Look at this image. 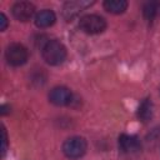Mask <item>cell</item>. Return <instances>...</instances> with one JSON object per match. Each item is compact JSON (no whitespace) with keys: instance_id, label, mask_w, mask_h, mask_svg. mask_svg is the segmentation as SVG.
<instances>
[{"instance_id":"cell-11","label":"cell","mask_w":160,"mask_h":160,"mask_svg":"<svg viewBox=\"0 0 160 160\" xmlns=\"http://www.w3.org/2000/svg\"><path fill=\"white\" fill-rule=\"evenodd\" d=\"M138 116L144 122H148L149 120H151V118H152V104H151L150 99H145L140 104L139 110H138Z\"/></svg>"},{"instance_id":"cell-12","label":"cell","mask_w":160,"mask_h":160,"mask_svg":"<svg viewBox=\"0 0 160 160\" xmlns=\"http://www.w3.org/2000/svg\"><path fill=\"white\" fill-rule=\"evenodd\" d=\"M160 10V2L159 1H148L144 8H142V12H144V16L146 20L151 21L159 12Z\"/></svg>"},{"instance_id":"cell-7","label":"cell","mask_w":160,"mask_h":160,"mask_svg":"<svg viewBox=\"0 0 160 160\" xmlns=\"http://www.w3.org/2000/svg\"><path fill=\"white\" fill-rule=\"evenodd\" d=\"M49 100L55 104V105H59V106H62V105H68L71 102L72 100V94L71 91L65 88V86H55L50 94H49Z\"/></svg>"},{"instance_id":"cell-5","label":"cell","mask_w":160,"mask_h":160,"mask_svg":"<svg viewBox=\"0 0 160 160\" xmlns=\"http://www.w3.org/2000/svg\"><path fill=\"white\" fill-rule=\"evenodd\" d=\"M119 149L125 154H134L141 149V142L136 135L121 134L119 136Z\"/></svg>"},{"instance_id":"cell-13","label":"cell","mask_w":160,"mask_h":160,"mask_svg":"<svg viewBox=\"0 0 160 160\" xmlns=\"http://www.w3.org/2000/svg\"><path fill=\"white\" fill-rule=\"evenodd\" d=\"M6 28H8V18L5 16L4 12H1L0 14V30L4 31Z\"/></svg>"},{"instance_id":"cell-8","label":"cell","mask_w":160,"mask_h":160,"mask_svg":"<svg viewBox=\"0 0 160 160\" xmlns=\"http://www.w3.org/2000/svg\"><path fill=\"white\" fill-rule=\"evenodd\" d=\"M55 20L56 16L54 11L49 9H44L35 15V25L38 28H49L55 22Z\"/></svg>"},{"instance_id":"cell-14","label":"cell","mask_w":160,"mask_h":160,"mask_svg":"<svg viewBox=\"0 0 160 160\" xmlns=\"http://www.w3.org/2000/svg\"><path fill=\"white\" fill-rule=\"evenodd\" d=\"M2 148H1V151H2V155H5V151L8 149V135H6V131L5 129L2 128Z\"/></svg>"},{"instance_id":"cell-2","label":"cell","mask_w":160,"mask_h":160,"mask_svg":"<svg viewBox=\"0 0 160 160\" xmlns=\"http://www.w3.org/2000/svg\"><path fill=\"white\" fill-rule=\"evenodd\" d=\"M88 149L86 140L81 136H72L65 140L62 144V152L69 159H79L81 158Z\"/></svg>"},{"instance_id":"cell-4","label":"cell","mask_w":160,"mask_h":160,"mask_svg":"<svg viewBox=\"0 0 160 160\" xmlns=\"http://www.w3.org/2000/svg\"><path fill=\"white\" fill-rule=\"evenodd\" d=\"M5 58L8 60V62L12 66H20L24 65L28 61L29 58V51L28 49L18 42L10 44L6 50H5Z\"/></svg>"},{"instance_id":"cell-3","label":"cell","mask_w":160,"mask_h":160,"mask_svg":"<svg viewBox=\"0 0 160 160\" xmlns=\"http://www.w3.org/2000/svg\"><path fill=\"white\" fill-rule=\"evenodd\" d=\"M79 26L86 34H91V35L92 34H100V32H102L105 30L106 21L100 15L88 14V15H84L79 20Z\"/></svg>"},{"instance_id":"cell-10","label":"cell","mask_w":160,"mask_h":160,"mask_svg":"<svg viewBox=\"0 0 160 160\" xmlns=\"http://www.w3.org/2000/svg\"><path fill=\"white\" fill-rule=\"evenodd\" d=\"M104 8L111 14H122L128 8V1L125 0H106L104 1Z\"/></svg>"},{"instance_id":"cell-9","label":"cell","mask_w":160,"mask_h":160,"mask_svg":"<svg viewBox=\"0 0 160 160\" xmlns=\"http://www.w3.org/2000/svg\"><path fill=\"white\" fill-rule=\"evenodd\" d=\"M91 4L92 2H86V1H71V2H66L65 6H64V15L69 20L74 15H76L79 11H81L85 6H89Z\"/></svg>"},{"instance_id":"cell-1","label":"cell","mask_w":160,"mask_h":160,"mask_svg":"<svg viewBox=\"0 0 160 160\" xmlns=\"http://www.w3.org/2000/svg\"><path fill=\"white\" fill-rule=\"evenodd\" d=\"M42 59L50 65H59L66 59V48L58 40H49L41 49Z\"/></svg>"},{"instance_id":"cell-6","label":"cell","mask_w":160,"mask_h":160,"mask_svg":"<svg viewBox=\"0 0 160 160\" xmlns=\"http://www.w3.org/2000/svg\"><path fill=\"white\" fill-rule=\"evenodd\" d=\"M34 11H35V6L29 1H18L11 8V12L14 18L20 21H28L34 15Z\"/></svg>"}]
</instances>
